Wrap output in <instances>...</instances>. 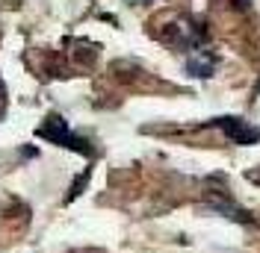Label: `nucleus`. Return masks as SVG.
Instances as JSON below:
<instances>
[{
	"label": "nucleus",
	"mask_w": 260,
	"mask_h": 253,
	"mask_svg": "<svg viewBox=\"0 0 260 253\" xmlns=\"http://www.w3.org/2000/svg\"><path fill=\"white\" fill-rule=\"evenodd\" d=\"M189 71L195 77H210L213 74V59H192L189 62Z\"/></svg>",
	"instance_id": "nucleus-2"
},
{
	"label": "nucleus",
	"mask_w": 260,
	"mask_h": 253,
	"mask_svg": "<svg viewBox=\"0 0 260 253\" xmlns=\"http://www.w3.org/2000/svg\"><path fill=\"white\" fill-rule=\"evenodd\" d=\"M219 124H222V130H225L234 142H240V144H254L260 139V130L243 124V121H237V118H222Z\"/></svg>",
	"instance_id": "nucleus-1"
}]
</instances>
